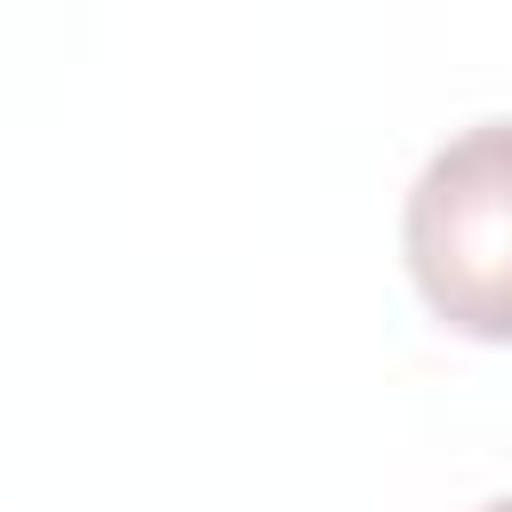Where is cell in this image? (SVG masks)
Wrapping results in <instances>:
<instances>
[{"label":"cell","mask_w":512,"mask_h":512,"mask_svg":"<svg viewBox=\"0 0 512 512\" xmlns=\"http://www.w3.org/2000/svg\"><path fill=\"white\" fill-rule=\"evenodd\" d=\"M480 512H512V496H496V504H480Z\"/></svg>","instance_id":"7a4b0ae2"},{"label":"cell","mask_w":512,"mask_h":512,"mask_svg":"<svg viewBox=\"0 0 512 512\" xmlns=\"http://www.w3.org/2000/svg\"><path fill=\"white\" fill-rule=\"evenodd\" d=\"M400 248L432 320L480 344H512V120H480L424 160Z\"/></svg>","instance_id":"6da1fadb"}]
</instances>
